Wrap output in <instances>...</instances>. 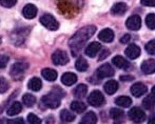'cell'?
Wrapping results in <instances>:
<instances>
[{"label":"cell","instance_id":"1","mask_svg":"<svg viewBox=\"0 0 155 124\" xmlns=\"http://www.w3.org/2000/svg\"><path fill=\"white\" fill-rule=\"evenodd\" d=\"M96 27L95 25H89L84 27V29H80L79 31L75 33L73 37L69 40V46L71 49V53L73 56H77L81 52L82 47L86 45L88 40L95 34Z\"/></svg>","mask_w":155,"mask_h":124},{"label":"cell","instance_id":"2","mask_svg":"<svg viewBox=\"0 0 155 124\" xmlns=\"http://www.w3.org/2000/svg\"><path fill=\"white\" fill-rule=\"evenodd\" d=\"M65 94L60 88H54L50 94L43 96L41 99V104L48 108H57L60 105V100L64 97Z\"/></svg>","mask_w":155,"mask_h":124},{"label":"cell","instance_id":"3","mask_svg":"<svg viewBox=\"0 0 155 124\" xmlns=\"http://www.w3.org/2000/svg\"><path fill=\"white\" fill-rule=\"evenodd\" d=\"M40 23L45 27H47L48 30H51V31H56V30H58V27H59L58 21L50 14L42 15L40 18Z\"/></svg>","mask_w":155,"mask_h":124},{"label":"cell","instance_id":"4","mask_svg":"<svg viewBox=\"0 0 155 124\" xmlns=\"http://www.w3.org/2000/svg\"><path fill=\"white\" fill-rule=\"evenodd\" d=\"M88 102L94 107H99L104 104V96L99 91H94L88 97Z\"/></svg>","mask_w":155,"mask_h":124},{"label":"cell","instance_id":"5","mask_svg":"<svg viewBox=\"0 0 155 124\" xmlns=\"http://www.w3.org/2000/svg\"><path fill=\"white\" fill-rule=\"evenodd\" d=\"M128 116L130 118V120L135 123H141L146 120L145 112L139 107H133L131 110H129Z\"/></svg>","mask_w":155,"mask_h":124},{"label":"cell","instance_id":"6","mask_svg":"<svg viewBox=\"0 0 155 124\" xmlns=\"http://www.w3.org/2000/svg\"><path fill=\"white\" fill-rule=\"evenodd\" d=\"M52 61L55 65H64L69 62V57L65 52L61 51V49H57L52 55Z\"/></svg>","mask_w":155,"mask_h":124},{"label":"cell","instance_id":"7","mask_svg":"<svg viewBox=\"0 0 155 124\" xmlns=\"http://www.w3.org/2000/svg\"><path fill=\"white\" fill-rule=\"evenodd\" d=\"M114 73H115L114 68L110 64L106 63V64H102L100 67H98L97 72H96V75H97V78L99 77V79H104V78L112 77L114 75Z\"/></svg>","mask_w":155,"mask_h":124},{"label":"cell","instance_id":"8","mask_svg":"<svg viewBox=\"0 0 155 124\" xmlns=\"http://www.w3.org/2000/svg\"><path fill=\"white\" fill-rule=\"evenodd\" d=\"M126 27L131 31H138L141 27V19L137 15H133V16L129 17L128 20L126 22Z\"/></svg>","mask_w":155,"mask_h":124},{"label":"cell","instance_id":"9","mask_svg":"<svg viewBox=\"0 0 155 124\" xmlns=\"http://www.w3.org/2000/svg\"><path fill=\"white\" fill-rule=\"evenodd\" d=\"M130 91H131V94H132L134 97L139 98L140 96L145 95V94L147 93L148 88L143 83H141V82H137V83L133 84V85L131 86Z\"/></svg>","mask_w":155,"mask_h":124},{"label":"cell","instance_id":"10","mask_svg":"<svg viewBox=\"0 0 155 124\" xmlns=\"http://www.w3.org/2000/svg\"><path fill=\"white\" fill-rule=\"evenodd\" d=\"M100 49H101V44L94 41V42H91L90 44L86 47V51H84V53H86V55L88 56V57L94 58L98 53H99Z\"/></svg>","mask_w":155,"mask_h":124},{"label":"cell","instance_id":"11","mask_svg":"<svg viewBox=\"0 0 155 124\" xmlns=\"http://www.w3.org/2000/svg\"><path fill=\"white\" fill-rule=\"evenodd\" d=\"M126 56L129 58V59H136L140 56L141 51H140V47L137 46L136 44H130L128 47L126 49Z\"/></svg>","mask_w":155,"mask_h":124},{"label":"cell","instance_id":"12","mask_svg":"<svg viewBox=\"0 0 155 124\" xmlns=\"http://www.w3.org/2000/svg\"><path fill=\"white\" fill-rule=\"evenodd\" d=\"M141 71L146 75H151L155 73V60L154 59H148L143 62L141 64Z\"/></svg>","mask_w":155,"mask_h":124},{"label":"cell","instance_id":"13","mask_svg":"<svg viewBox=\"0 0 155 124\" xmlns=\"http://www.w3.org/2000/svg\"><path fill=\"white\" fill-rule=\"evenodd\" d=\"M27 68H28V64H27V63L17 62V63H15V64L12 66L10 74L13 76V77H16V76H19V75H21V74L25 73V71Z\"/></svg>","mask_w":155,"mask_h":124},{"label":"cell","instance_id":"14","mask_svg":"<svg viewBox=\"0 0 155 124\" xmlns=\"http://www.w3.org/2000/svg\"><path fill=\"white\" fill-rule=\"evenodd\" d=\"M98 39L102 42H112L114 40V33L110 29H104L98 34Z\"/></svg>","mask_w":155,"mask_h":124},{"label":"cell","instance_id":"15","mask_svg":"<svg viewBox=\"0 0 155 124\" xmlns=\"http://www.w3.org/2000/svg\"><path fill=\"white\" fill-rule=\"evenodd\" d=\"M112 63L117 68H120V69L130 68V63L128 62V60H126L124 57H121V56H115L112 60Z\"/></svg>","mask_w":155,"mask_h":124},{"label":"cell","instance_id":"16","mask_svg":"<svg viewBox=\"0 0 155 124\" xmlns=\"http://www.w3.org/2000/svg\"><path fill=\"white\" fill-rule=\"evenodd\" d=\"M22 14H23V16H25V18H27V19L35 18L37 15V8L34 4H27V5L23 8Z\"/></svg>","mask_w":155,"mask_h":124},{"label":"cell","instance_id":"17","mask_svg":"<svg viewBox=\"0 0 155 124\" xmlns=\"http://www.w3.org/2000/svg\"><path fill=\"white\" fill-rule=\"evenodd\" d=\"M77 81V76L73 73H64L61 77V82L67 86H72Z\"/></svg>","mask_w":155,"mask_h":124},{"label":"cell","instance_id":"18","mask_svg":"<svg viewBox=\"0 0 155 124\" xmlns=\"http://www.w3.org/2000/svg\"><path fill=\"white\" fill-rule=\"evenodd\" d=\"M126 12H127V4L124 3V2L115 3L111 8V13H112V15H115V16H121Z\"/></svg>","mask_w":155,"mask_h":124},{"label":"cell","instance_id":"19","mask_svg":"<svg viewBox=\"0 0 155 124\" xmlns=\"http://www.w3.org/2000/svg\"><path fill=\"white\" fill-rule=\"evenodd\" d=\"M104 92H106L108 95H113L117 92L118 90V83H117L115 80H109L104 86Z\"/></svg>","mask_w":155,"mask_h":124},{"label":"cell","instance_id":"20","mask_svg":"<svg viewBox=\"0 0 155 124\" xmlns=\"http://www.w3.org/2000/svg\"><path fill=\"white\" fill-rule=\"evenodd\" d=\"M41 75L48 81H55L57 79V72L52 68H45L41 72Z\"/></svg>","mask_w":155,"mask_h":124},{"label":"cell","instance_id":"21","mask_svg":"<svg viewBox=\"0 0 155 124\" xmlns=\"http://www.w3.org/2000/svg\"><path fill=\"white\" fill-rule=\"evenodd\" d=\"M110 116L112 117V119H114L115 122H123L124 118V110H119V108H111Z\"/></svg>","mask_w":155,"mask_h":124},{"label":"cell","instance_id":"22","mask_svg":"<svg viewBox=\"0 0 155 124\" xmlns=\"http://www.w3.org/2000/svg\"><path fill=\"white\" fill-rule=\"evenodd\" d=\"M28 87L31 91H33V92H38V91H40L41 87H42V82H41V80L39 79V78L34 77L29 81Z\"/></svg>","mask_w":155,"mask_h":124},{"label":"cell","instance_id":"23","mask_svg":"<svg viewBox=\"0 0 155 124\" xmlns=\"http://www.w3.org/2000/svg\"><path fill=\"white\" fill-rule=\"evenodd\" d=\"M21 108H22V106H21L20 102L15 101L14 103H12V105L8 108L6 114H8V116H16V115H18L19 113L21 112Z\"/></svg>","mask_w":155,"mask_h":124},{"label":"cell","instance_id":"24","mask_svg":"<svg viewBox=\"0 0 155 124\" xmlns=\"http://www.w3.org/2000/svg\"><path fill=\"white\" fill-rule=\"evenodd\" d=\"M115 103L120 107H129L132 104V99L127 96H120V97L115 99Z\"/></svg>","mask_w":155,"mask_h":124},{"label":"cell","instance_id":"25","mask_svg":"<svg viewBox=\"0 0 155 124\" xmlns=\"http://www.w3.org/2000/svg\"><path fill=\"white\" fill-rule=\"evenodd\" d=\"M96 122H97V116H96L93 112L87 113V114L82 117L81 121H80V123H82V124H94Z\"/></svg>","mask_w":155,"mask_h":124},{"label":"cell","instance_id":"26","mask_svg":"<svg viewBox=\"0 0 155 124\" xmlns=\"http://www.w3.org/2000/svg\"><path fill=\"white\" fill-rule=\"evenodd\" d=\"M71 110L77 114H81L87 110V105L81 101H73L71 103Z\"/></svg>","mask_w":155,"mask_h":124},{"label":"cell","instance_id":"27","mask_svg":"<svg viewBox=\"0 0 155 124\" xmlns=\"http://www.w3.org/2000/svg\"><path fill=\"white\" fill-rule=\"evenodd\" d=\"M87 93H88V86H87L86 84H79V85L75 88V91H74V96H75L76 98L81 99V98L86 97Z\"/></svg>","mask_w":155,"mask_h":124},{"label":"cell","instance_id":"28","mask_svg":"<svg viewBox=\"0 0 155 124\" xmlns=\"http://www.w3.org/2000/svg\"><path fill=\"white\" fill-rule=\"evenodd\" d=\"M60 119L62 122H72L75 120V115L68 110H63L60 112Z\"/></svg>","mask_w":155,"mask_h":124},{"label":"cell","instance_id":"29","mask_svg":"<svg viewBox=\"0 0 155 124\" xmlns=\"http://www.w3.org/2000/svg\"><path fill=\"white\" fill-rule=\"evenodd\" d=\"M143 106L146 110H152V108L155 107V97L152 94L150 96H147V97L143 99Z\"/></svg>","mask_w":155,"mask_h":124},{"label":"cell","instance_id":"30","mask_svg":"<svg viewBox=\"0 0 155 124\" xmlns=\"http://www.w3.org/2000/svg\"><path fill=\"white\" fill-rule=\"evenodd\" d=\"M75 67L78 72H86L89 68V64L84 58H78V60L75 63Z\"/></svg>","mask_w":155,"mask_h":124},{"label":"cell","instance_id":"31","mask_svg":"<svg viewBox=\"0 0 155 124\" xmlns=\"http://www.w3.org/2000/svg\"><path fill=\"white\" fill-rule=\"evenodd\" d=\"M22 102L25 106L31 107V106L35 104V102H36V98H35V96L31 95V94H25L22 97Z\"/></svg>","mask_w":155,"mask_h":124},{"label":"cell","instance_id":"32","mask_svg":"<svg viewBox=\"0 0 155 124\" xmlns=\"http://www.w3.org/2000/svg\"><path fill=\"white\" fill-rule=\"evenodd\" d=\"M146 24L150 30H155V14H149L146 17Z\"/></svg>","mask_w":155,"mask_h":124},{"label":"cell","instance_id":"33","mask_svg":"<svg viewBox=\"0 0 155 124\" xmlns=\"http://www.w3.org/2000/svg\"><path fill=\"white\" fill-rule=\"evenodd\" d=\"M146 51L148 52V54L150 55H155V39L149 41L146 44Z\"/></svg>","mask_w":155,"mask_h":124},{"label":"cell","instance_id":"34","mask_svg":"<svg viewBox=\"0 0 155 124\" xmlns=\"http://www.w3.org/2000/svg\"><path fill=\"white\" fill-rule=\"evenodd\" d=\"M8 90V82L5 80V78L0 77V93L3 94Z\"/></svg>","mask_w":155,"mask_h":124},{"label":"cell","instance_id":"35","mask_svg":"<svg viewBox=\"0 0 155 124\" xmlns=\"http://www.w3.org/2000/svg\"><path fill=\"white\" fill-rule=\"evenodd\" d=\"M28 122L31 124H39L41 120L35 114H29L28 115Z\"/></svg>","mask_w":155,"mask_h":124},{"label":"cell","instance_id":"36","mask_svg":"<svg viewBox=\"0 0 155 124\" xmlns=\"http://www.w3.org/2000/svg\"><path fill=\"white\" fill-rule=\"evenodd\" d=\"M17 0H0V4L3 8H12L16 4Z\"/></svg>","mask_w":155,"mask_h":124},{"label":"cell","instance_id":"37","mask_svg":"<svg viewBox=\"0 0 155 124\" xmlns=\"http://www.w3.org/2000/svg\"><path fill=\"white\" fill-rule=\"evenodd\" d=\"M8 62V57L5 55H0V68H4Z\"/></svg>","mask_w":155,"mask_h":124},{"label":"cell","instance_id":"38","mask_svg":"<svg viewBox=\"0 0 155 124\" xmlns=\"http://www.w3.org/2000/svg\"><path fill=\"white\" fill-rule=\"evenodd\" d=\"M99 54L100 55H99V57H98V60L101 61V60L106 59V58L110 55V52H109V49H102L101 52H99Z\"/></svg>","mask_w":155,"mask_h":124},{"label":"cell","instance_id":"39","mask_svg":"<svg viewBox=\"0 0 155 124\" xmlns=\"http://www.w3.org/2000/svg\"><path fill=\"white\" fill-rule=\"evenodd\" d=\"M143 6H155V0H140Z\"/></svg>","mask_w":155,"mask_h":124},{"label":"cell","instance_id":"40","mask_svg":"<svg viewBox=\"0 0 155 124\" xmlns=\"http://www.w3.org/2000/svg\"><path fill=\"white\" fill-rule=\"evenodd\" d=\"M130 40H131V36L129 34H126L120 38V43H123V44H127V43L130 42Z\"/></svg>","mask_w":155,"mask_h":124},{"label":"cell","instance_id":"41","mask_svg":"<svg viewBox=\"0 0 155 124\" xmlns=\"http://www.w3.org/2000/svg\"><path fill=\"white\" fill-rule=\"evenodd\" d=\"M120 80L121 81H132V80H134V77H132V76H120Z\"/></svg>","mask_w":155,"mask_h":124},{"label":"cell","instance_id":"42","mask_svg":"<svg viewBox=\"0 0 155 124\" xmlns=\"http://www.w3.org/2000/svg\"><path fill=\"white\" fill-rule=\"evenodd\" d=\"M6 123H23V120H22V118H17V119H15V120L6 121Z\"/></svg>","mask_w":155,"mask_h":124},{"label":"cell","instance_id":"43","mask_svg":"<svg viewBox=\"0 0 155 124\" xmlns=\"http://www.w3.org/2000/svg\"><path fill=\"white\" fill-rule=\"evenodd\" d=\"M149 123H150V124H155V118L150 119V120H149Z\"/></svg>","mask_w":155,"mask_h":124},{"label":"cell","instance_id":"44","mask_svg":"<svg viewBox=\"0 0 155 124\" xmlns=\"http://www.w3.org/2000/svg\"><path fill=\"white\" fill-rule=\"evenodd\" d=\"M151 94H152V95H153V96H154V97H155V86H153V87H152Z\"/></svg>","mask_w":155,"mask_h":124},{"label":"cell","instance_id":"45","mask_svg":"<svg viewBox=\"0 0 155 124\" xmlns=\"http://www.w3.org/2000/svg\"><path fill=\"white\" fill-rule=\"evenodd\" d=\"M0 43H1V38H0Z\"/></svg>","mask_w":155,"mask_h":124}]
</instances>
